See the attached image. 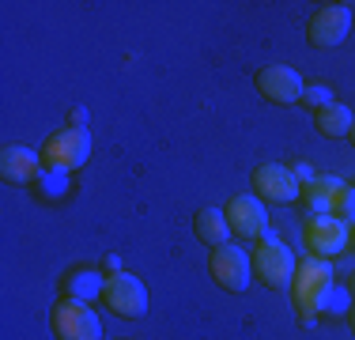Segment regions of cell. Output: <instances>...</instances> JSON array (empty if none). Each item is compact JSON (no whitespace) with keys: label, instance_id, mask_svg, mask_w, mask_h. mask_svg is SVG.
<instances>
[{"label":"cell","instance_id":"277c9868","mask_svg":"<svg viewBox=\"0 0 355 340\" xmlns=\"http://www.w3.org/2000/svg\"><path fill=\"white\" fill-rule=\"evenodd\" d=\"M103 303L117 318H140L148 314V287L132 272H110L103 280Z\"/></svg>","mask_w":355,"mask_h":340},{"label":"cell","instance_id":"e0dca14e","mask_svg":"<svg viewBox=\"0 0 355 340\" xmlns=\"http://www.w3.org/2000/svg\"><path fill=\"white\" fill-rule=\"evenodd\" d=\"M333 216H340L344 223H355V185H344V189H340V197H336Z\"/></svg>","mask_w":355,"mask_h":340},{"label":"cell","instance_id":"d6986e66","mask_svg":"<svg viewBox=\"0 0 355 340\" xmlns=\"http://www.w3.org/2000/svg\"><path fill=\"white\" fill-rule=\"evenodd\" d=\"M348 321H352V333H355V306H352V314H348Z\"/></svg>","mask_w":355,"mask_h":340},{"label":"cell","instance_id":"ac0fdd59","mask_svg":"<svg viewBox=\"0 0 355 340\" xmlns=\"http://www.w3.org/2000/svg\"><path fill=\"white\" fill-rule=\"evenodd\" d=\"M302 102H306V106H314V110H325L329 102H333V91H329L325 83H310V87L302 91Z\"/></svg>","mask_w":355,"mask_h":340},{"label":"cell","instance_id":"ffe728a7","mask_svg":"<svg viewBox=\"0 0 355 340\" xmlns=\"http://www.w3.org/2000/svg\"><path fill=\"white\" fill-rule=\"evenodd\" d=\"M348 136H352V144H355V125H352V133H348Z\"/></svg>","mask_w":355,"mask_h":340},{"label":"cell","instance_id":"7a4b0ae2","mask_svg":"<svg viewBox=\"0 0 355 340\" xmlns=\"http://www.w3.org/2000/svg\"><path fill=\"white\" fill-rule=\"evenodd\" d=\"M87 159H91V133L87 129H61L49 136L46 148H42V163L49 170H61V174L80 170Z\"/></svg>","mask_w":355,"mask_h":340},{"label":"cell","instance_id":"9a60e30c","mask_svg":"<svg viewBox=\"0 0 355 340\" xmlns=\"http://www.w3.org/2000/svg\"><path fill=\"white\" fill-rule=\"evenodd\" d=\"M352 125H355V117L344 102H329L325 110H318V133L329 136V140H333V136H348Z\"/></svg>","mask_w":355,"mask_h":340},{"label":"cell","instance_id":"4fadbf2b","mask_svg":"<svg viewBox=\"0 0 355 340\" xmlns=\"http://www.w3.org/2000/svg\"><path fill=\"white\" fill-rule=\"evenodd\" d=\"M340 189H344V182H340V178H333V174L314 178V182H306V185H302V201H306L310 216H333V208H336V197H340Z\"/></svg>","mask_w":355,"mask_h":340},{"label":"cell","instance_id":"5bb4252c","mask_svg":"<svg viewBox=\"0 0 355 340\" xmlns=\"http://www.w3.org/2000/svg\"><path fill=\"white\" fill-rule=\"evenodd\" d=\"M193 231H197V238L205 246L219 250V246H227V238H231V223H227L223 208H200L197 216H193Z\"/></svg>","mask_w":355,"mask_h":340},{"label":"cell","instance_id":"5b68a950","mask_svg":"<svg viewBox=\"0 0 355 340\" xmlns=\"http://www.w3.org/2000/svg\"><path fill=\"white\" fill-rule=\"evenodd\" d=\"M295 253L287 250L280 238L265 235L257 246H253V272H257L261 280H265L268 287H287L295 276Z\"/></svg>","mask_w":355,"mask_h":340},{"label":"cell","instance_id":"6da1fadb","mask_svg":"<svg viewBox=\"0 0 355 340\" xmlns=\"http://www.w3.org/2000/svg\"><path fill=\"white\" fill-rule=\"evenodd\" d=\"M329 299H333V269H329V261L321 257L299 261V269H295V303L306 314V321H314L329 306Z\"/></svg>","mask_w":355,"mask_h":340},{"label":"cell","instance_id":"52a82bcc","mask_svg":"<svg viewBox=\"0 0 355 340\" xmlns=\"http://www.w3.org/2000/svg\"><path fill=\"white\" fill-rule=\"evenodd\" d=\"M253 83H257V91L268 102H276V106H295V102H302V91H306L299 68H291V65H265Z\"/></svg>","mask_w":355,"mask_h":340},{"label":"cell","instance_id":"8fae6325","mask_svg":"<svg viewBox=\"0 0 355 340\" xmlns=\"http://www.w3.org/2000/svg\"><path fill=\"white\" fill-rule=\"evenodd\" d=\"M348 246V223L340 216H310L306 219V250L314 257H336Z\"/></svg>","mask_w":355,"mask_h":340},{"label":"cell","instance_id":"2e32d148","mask_svg":"<svg viewBox=\"0 0 355 340\" xmlns=\"http://www.w3.org/2000/svg\"><path fill=\"white\" fill-rule=\"evenodd\" d=\"M80 291H83V299H87L91 291L103 295V280H98V272L83 269V272H72V276L64 280V299H80Z\"/></svg>","mask_w":355,"mask_h":340},{"label":"cell","instance_id":"9c48e42d","mask_svg":"<svg viewBox=\"0 0 355 340\" xmlns=\"http://www.w3.org/2000/svg\"><path fill=\"white\" fill-rule=\"evenodd\" d=\"M348 31H352V4H325V8H318L314 12V19H310V46H318V49H333V46H340L344 38H348Z\"/></svg>","mask_w":355,"mask_h":340},{"label":"cell","instance_id":"30bf717a","mask_svg":"<svg viewBox=\"0 0 355 340\" xmlns=\"http://www.w3.org/2000/svg\"><path fill=\"white\" fill-rule=\"evenodd\" d=\"M227 223L239 238H265L268 235V212H265V201L261 197H250V193H239V197L227 201L223 208Z\"/></svg>","mask_w":355,"mask_h":340},{"label":"cell","instance_id":"7c38bea8","mask_svg":"<svg viewBox=\"0 0 355 340\" xmlns=\"http://www.w3.org/2000/svg\"><path fill=\"white\" fill-rule=\"evenodd\" d=\"M38 167H42V155H35L31 148H4V159H0V174H4V182H12V185L35 182Z\"/></svg>","mask_w":355,"mask_h":340},{"label":"cell","instance_id":"3957f363","mask_svg":"<svg viewBox=\"0 0 355 340\" xmlns=\"http://www.w3.org/2000/svg\"><path fill=\"white\" fill-rule=\"evenodd\" d=\"M57 340H103V321L83 299H61L53 306Z\"/></svg>","mask_w":355,"mask_h":340},{"label":"cell","instance_id":"ba28073f","mask_svg":"<svg viewBox=\"0 0 355 340\" xmlns=\"http://www.w3.org/2000/svg\"><path fill=\"white\" fill-rule=\"evenodd\" d=\"M253 189L268 204H291L302 197V182L295 178V170H287L280 163H265L253 170Z\"/></svg>","mask_w":355,"mask_h":340},{"label":"cell","instance_id":"44dd1931","mask_svg":"<svg viewBox=\"0 0 355 340\" xmlns=\"http://www.w3.org/2000/svg\"><path fill=\"white\" fill-rule=\"evenodd\" d=\"M352 291H355V276H352Z\"/></svg>","mask_w":355,"mask_h":340},{"label":"cell","instance_id":"8992f818","mask_svg":"<svg viewBox=\"0 0 355 340\" xmlns=\"http://www.w3.org/2000/svg\"><path fill=\"white\" fill-rule=\"evenodd\" d=\"M208 272H212V280L223 291H234L242 295L250 287V276H253V257L246 250H239V246H219L212 250V257H208Z\"/></svg>","mask_w":355,"mask_h":340}]
</instances>
